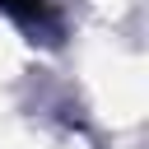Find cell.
<instances>
[{
    "instance_id": "1",
    "label": "cell",
    "mask_w": 149,
    "mask_h": 149,
    "mask_svg": "<svg viewBox=\"0 0 149 149\" xmlns=\"http://www.w3.org/2000/svg\"><path fill=\"white\" fill-rule=\"evenodd\" d=\"M0 5H9L14 14H33V9H42V0H0Z\"/></svg>"
}]
</instances>
